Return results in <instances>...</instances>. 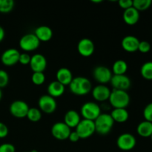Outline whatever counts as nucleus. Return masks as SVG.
<instances>
[{"mask_svg": "<svg viewBox=\"0 0 152 152\" xmlns=\"http://www.w3.org/2000/svg\"><path fill=\"white\" fill-rule=\"evenodd\" d=\"M4 36H5V32H4V28L1 26H0V42H2V40L4 39Z\"/></svg>", "mask_w": 152, "mask_h": 152, "instance_id": "nucleus-39", "label": "nucleus"}, {"mask_svg": "<svg viewBox=\"0 0 152 152\" xmlns=\"http://www.w3.org/2000/svg\"><path fill=\"white\" fill-rule=\"evenodd\" d=\"M140 40L136 37L132 35H129L125 37L121 42L122 48L126 51L129 53L138 50V46L140 44Z\"/></svg>", "mask_w": 152, "mask_h": 152, "instance_id": "nucleus-17", "label": "nucleus"}, {"mask_svg": "<svg viewBox=\"0 0 152 152\" xmlns=\"http://www.w3.org/2000/svg\"><path fill=\"white\" fill-rule=\"evenodd\" d=\"M20 53L16 48H9L4 50L1 56V62L7 67L13 66L19 62Z\"/></svg>", "mask_w": 152, "mask_h": 152, "instance_id": "nucleus-12", "label": "nucleus"}, {"mask_svg": "<svg viewBox=\"0 0 152 152\" xmlns=\"http://www.w3.org/2000/svg\"><path fill=\"white\" fill-rule=\"evenodd\" d=\"M113 120L119 123H123L129 118V111L126 108H114L111 114Z\"/></svg>", "mask_w": 152, "mask_h": 152, "instance_id": "nucleus-23", "label": "nucleus"}, {"mask_svg": "<svg viewBox=\"0 0 152 152\" xmlns=\"http://www.w3.org/2000/svg\"><path fill=\"white\" fill-rule=\"evenodd\" d=\"M137 144V140L133 134L124 133L120 134L117 140V145L120 150L125 151L133 149Z\"/></svg>", "mask_w": 152, "mask_h": 152, "instance_id": "nucleus-9", "label": "nucleus"}, {"mask_svg": "<svg viewBox=\"0 0 152 152\" xmlns=\"http://www.w3.org/2000/svg\"><path fill=\"white\" fill-rule=\"evenodd\" d=\"M113 74L111 70L106 66L99 65L93 71V77L94 80L100 85H105L110 83Z\"/></svg>", "mask_w": 152, "mask_h": 152, "instance_id": "nucleus-10", "label": "nucleus"}, {"mask_svg": "<svg viewBox=\"0 0 152 152\" xmlns=\"http://www.w3.org/2000/svg\"><path fill=\"white\" fill-rule=\"evenodd\" d=\"M92 96L94 99L99 102H105L109 99L111 91L109 88L105 85H98L92 88Z\"/></svg>", "mask_w": 152, "mask_h": 152, "instance_id": "nucleus-16", "label": "nucleus"}, {"mask_svg": "<svg viewBox=\"0 0 152 152\" xmlns=\"http://www.w3.org/2000/svg\"><path fill=\"white\" fill-rule=\"evenodd\" d=\"M71 131V129L64 122H58L54 123L51 127V134L53 137L59 140H65L68 139Z\"/></svg>", "mask_w": 152, "mask_h": 152, "instance_id": "nucleus-11", "label": "nucleus"}, {"mask_svg": "<svg viewBox=\"0 0 152 152\" xmlns=\"http://www.w3.org/2000/svg\"><path fill=\"white\" fill-rule=\"evenodd\" d=\"M141 76L146 80H152V61L145 62L140 68Z\"/></svg>", "mask_w": 152, "mask_h": 152, "instance_id": "nucleus-26", "label": "nucleus"}, {"mask_svg": "<svg viewBox=\"0 0 152 152\" xmlns=\"http://www.w3.org/2000/svg\"><path fill=\"white\" fill-rule=\"evenodd\" d=\"M36 37L41 42H48L53 37V31L51 28L46 25H41L36 28L34 32Z\"/></svg>", "mask_w": 152, "mask_h": 152, "instance_id": "nucleus-20", "label": "nucleus"}, {"mask_svg": "<svg viewBox=\"0 0 152 152\" xmlns=\"http://www.w3.org/2000/svg\"><path fill=\"white\" fill-rule=\"evenodd\" d=\"M8 128L4 123L0 122V139L5 138L8 135Z\"/></svg>", "mask_w": 152, "mask_h": 152, "instance_id": "nucleus-37", "label": "nucleus"}, {"mask_svg": "<svg viewBox=\"0 0 152 152\" xmlns=\"http://www.w3.org/2000/svg\"><path fill=\"white\" fill-rule=\"evenodd\" d=\"M137 132L142 137H151L152 135V123L146 120L141 122L137 127Z\"/></svg>", "mask_w": 152, "mask_h": 152, "instance_id": "nucleus-24", "label": "nucleus"}, {"mask_svg": "<svg viewBox=\"0 0 152 152\" xmlns=\"http://www.w3.org/2000/svg\"><path fill=\"white\" fill-rule=\"evenodd\" d=\"M151 141H152V135L151 136Z\"/></svg>", "mask_w": 152, "mask_h": 152, "instance_id": "nucleus-43", "label": "nucleus"}, {"mask_svg": "<svg viewBox=\"0 0 152 152\" xmlns=\"http://www.w3.org/2000/svg\"><path fill=\"white\" fill-rule=\"evenodd\" d=\"M56 81L65 86H69L74 77H73V74L71 70L67 68H61L56 71Z\"/></svg>", "mask_w": 152, "mask_h": 152, "instance_id": "nucleus-19", "label": "nucleus"}, {"mask_svg": "<svg viewBox=\"0 0 152 152\" xmlns=\"http://www.w3.org/2000/svg\"><path fill=\"white\" fill-rule=\"evenodd\" d=\"M65 86L55 80V81L51 82L48 86V94L55 99V98L62 96L65 93Z\"/></svg>", "mask_w": 152, "mask_h": 152, "instance_id": "nucleus-22", "label": "nucleus"}, {"mask_svg": "<svg viewBox=\"0 0 152 152\" xmlns=\"http://www.w3.org/2000/svg\"><path fill=\"white\" fill-rule=\"evenodd\" d=\"M39 109L47 114H53L56 109L57 103L53 97L48 94H44L39 97L38 100Z\"/></svg>", "mask_w": 152, "mask_h": 152, "instance_id": "nucleus-7", "label": "nucleus"}, {"mask_svg": "<svg viewBox=\"0 0 152 152\" xmlns=\"http://www.w3.org/2000/svg\"><path fill=\"white\" fill-rule=\"evenodd\" d=\"M92 2H94V3H100L101 1V0H97V1H95V0H93V1H91Z\"/></svg>", "mask_w": 152, "mask_h": 152, "instance_id": "nucleus-40", "label": "nucleus"}, {"mask_svg": "<svg viewBox=\"0 0 152 152\" xmlns=\"http://www.w3.org/2000/svg\"><path fill=\"white\" fill-rule=\"evenodd\" d=\"M123 21L128 25H134L140 19V12L134 7L125 10L123 14Z\"/></svg>", "mask_w": 152, "mask_h": 152, "instance_id": "nucleus-18", "label": "nucleus"}, {"mask_svg": "<svg viewBox=\"0 0 152 152\" xmlns=\"http://www.w3.org/2000/svg\"><path fill=\"white\" fill-rule=\"evenodd\" d=\"M108 101L114 108H126L130 103V96L126 91L113 89Z\"/></svg>", "mask_w": 152, "mask_h": 152, "instance_id": "nucleus-2", "label": "nucleus"}, {"mask_svg": "<svg viewBox=\"0 0 152 152\" xmlns=\"http://www.w3.org/2000/svg\"><path fill=\"white\" fill-rule=\"evenodd\" d=\"M151 48V44L147 41H140L139 46H138V50L142 53H146L150 51Z\"/></svg>", "mask_w": 152, "mask_h": 152, "instance_id": "nucleus-33", "label": "nucleus"}, {"mask_svg": "<svg viewBox=\"0 0 152 152\" xmlns=\"http://www.w3.org/2000/svg\"><path fill=\"white\" fill-rule=\"evenodd\" d=\"M31 56H30L28 53H20V56H19V62L22 65H29L30 62H31Z\"/></svg>", "mask_w": 152, "mask_h": 152, "instance_id": "nucleus-35", "label": "nucleus"}, {"mask_svg": "<svg viewBox=\"0 0 152 152\" xmlns=\"http://www.w3.org/2000/svg\"><path fill=\"white\" fill-rule=\"evenodd\" d=\"M95 45L92 40L88 38H83L80 40L77 45L78 53L84 57H89L94 53Z\"/></svg>", "mask_w": 152, "mask_h": 152, "instance_id": "nucleus-13", "label": "nucleus"}, {"mask_svg": "<svg viewBox=\"0 0 152 152\" xmlns=\"http://www.w3.org/2000/svg\"><path fill=\"white\" fill-rule=\"evenodd\" d=\"M0 152H16V148L11 143H3L0 145Z\"/></svg>", "mask_w": 152, "mask_h": 152, "instance_id": "nucleus-34", "label": "nucleus"}, {"mask_svg": "<svg viewBox=\"0 0 152 152\" xmlns=\"http://www.w3.org/2000/svg\"><path fill=\"white\" fill-rule=\"evenodd\" d=\"M113 89L126 91L131 87L132 82L130 78L126 74L124 75H113L110 81Z\"/></svg>", "mask_w": 152, "mask_h": 152, "instance_id": "nucleus-14", "label": "nucleus"}, {"mask_svg": "<svg viewBox=\"0 0 152 152\" xmlns=\"http://www.w3.org/2000/svg\"><path fill=\"white\" fill-rule=\"evenodd\" d=\"M29 65L34 72H44L47 68V59L41 53H37L31 56Z\"/></svg>", "mask_w": 152, "mask_h": 152, "instance_id": "nucleus-15", "label": "nucleus"}, {"mask_svg": "<svg viewBox=\"0 0 152 152\" xmlns=\"http://www.w3.org/2000/svg\"><path fill=\"white\" fill-rule=\"evenodd\" d=\"M118 4L122 9H124V10L133 7V1L132 0H120L118 1Z\"/></svg>", "mask_w": 152, "mask_h": 152, "instance_id": "nucleus-36", "label": "nucleus"}, {"mask_svg": "<svg viewBox=\"0 0 152 152\" xmlns=\"http://www.w3.org/2000/svg\"><path fill=\"white\" fill-rule=\"evenodd\" d=\"M30 107L23 100H15L10 105L9 111L10 114L16 118H24L27 117Z\"/></svg>", "mask_w": 152, "mask_h": 152, "instance_id": "nucleus-8", "label": "nucleus"}, {"mask_svg": "<svg viewBox=\"0 0 152 152\" xmlns=\"http://www.w3.org/2000/svg\"><path fill=\"white\" fill-rule=\"evenodd\" d=\"M30 152H38V151H37V150H32V151H30Z\"/></svg>", "mask_w": 152, "mask_h": 152, "instance_id": "nucleus-42", "label": "nucleus"}, {"mask_svg": "<svg viewBox=\"0 0 152 152\" xmlns=\"http://www.w3.org/2000/svg\"><path fill=\"white\" fill-rule=\"evenodd\" d=\"M80 113L85 120L94 121L101 114V108L96 102H87L82 105Z\"/></svg>", "mask_w": 152, "mask_h": 152, "instance_id": "nucleus-4", "label": "nucleus"}, {"mask_svg": "<svg viewBox=\"0 0 152 152\" xmlns=\"http://www.w3.org/2000/svg\"><path fill=\"white\" fill-rule=\"evenodd\" d=\"M26 117L30 121L37 123L42 119V111L39 108H30Z\"/></svg>", "mask_w": 152, "mask_h": 152, "instance_id": "nucleus-27", "label": "nucleus"}, {"mask_svg": "<svg viewBox=\"0 0 152 152\" xmlns=\"http://www.w3.org/2000/svg\"><path fill=\"white\" fill-rule=\"evenodd\" d=\"M128 70V64L123 59H118L113 64L112 71L114 75H124Z\"/></svg>", "mask_w": 152, "mask_h": 152, "instance_id": "nucleus-25", "label": "nucleus"}, {"mask_svg": "<svg viewBox=\"0 0 152 152\" xmlns=\"http://www.w3.org/2000/svg\"><path fill=\"white\" fill-rule=\"evenodd\" d=\"M151 0H134L133 7L138 11H143L151 7Z\"/></svg>", "mask_w": 152, "mask_h": 152, "instance_id": "nucleus-28", "label": "nucleus"}, {"mask_svg": "<svg viewBox=\"0 0 152 152\" xmlns=\"http://www.w3.org/2000/svg\"><path fill=\"white\" fill-rule=\"evenodd\" d=\"M68 140H69L71 142H77V141L80 140V137H79L78 134L76 132V131H74V132H71L69 137H68Z\"/></svg>", "mask_w": 152, "mask_h": 152, "instance_id": "nucleus-38", "label": "nucleus"}, {"mask_svg": "<svg viewBox=\"0 0 152 152\" xmlns=\"http://www.w3.org/2000/svg\"><path fill=\"white\" fill-rule=\"evenodd\" d=\"M71 93L77 96H85L92 90L90 80L85 77H77L74 78L69 85Z\"/></svg>", "mask_w": 152, "mask_h": 152, "instance_id": "nucleus-1", "label": "nucleus"}, {"mask_svg": "<svg viewBox=\"0 0 152 152\" xmlns=\"http://www.w3.org/2000/svg\"><path fill=\"white\" fill-rule=\"evenodd\" d=\"M143 117L145 120L152 123V102L145 107L143 110Z\"/></svg>", "mask_w": 152, "mask_h": 152, "instance_id": "nucleus-32", "label": "nucleus"}, {"mask_svg": "<svg viewBox=\"0 0 152 152\" xmlns=\"http://www.w3.org/2000/svg\"><path fill=\"white\" fill-rule=\"evenodd\" d=\"M9 83V75L4 70L0 69V88L6 87Z\"/></svg>", "mask_w": 152, "mask_h": 152, "instance_id": "nucleus-31", "label": "nucleus"}, {"mask_svg": "<svg viewBox=\"0 0 152 152\" xmlns=\"http://www.w3.org/2000/svg\"><path fill=\"white\" fill-rule=\"evenodd\" d=\"M31 81L36 86H42L45 81L44 72H34L31 76Z\"/></svg>", "mask_w": 152, "mask_h": 152, "instance_id": "nucleus-30", "label": "nucleus"}, {"mask_svg": "<svg viewBox=\"0 0 152 152\" xmlns=\"http://www.w3.org/2000/svg\"><path fill=\"white\" fill-rule=\"evenodd\" d=\"M19 47L25 52H31L37 50L40 45V41L34 34H27L21 37Z\"/></svg>", "mask_w": 152, "mask_h": 152, "instance_id": "nucleus-5", "label": "nucleus"}, {"mask_svg": "<svg viewBox=\"0 0 152 152\" xmlns=\"http://www.w3.org/2000/svg\"><path fill=\"white\" fill-rule=\"evenodd\" d=\"M76 132L80 139H87L95 133L94 122L83 119L76 127Z\"/></svg>", "mask_w": 152, "mask_h": 152, "instance_id": "nucleus-6", "label": "nucleus"}, {"mask_svg": "<svg viewBox=\"0 0 152 152\" xmlns=\"http://www.w3.org/2000/svg\"><path fill=\"white\" fill-rule=\"evenodd\" d=\"M95 132L101 135H106L111 132L114 126V121L111 114L101 113L100 115L94 120Z\"/></svg>", "mask_w": 152, "mask_h": 152, "instance_id": "nucleus-3", "label": "nucleus"}, {"mask_svg": "<svg viewBox=\"0 0 152 152\" xmlns=\"http://www.w3.org/2000/svg\"><path fill=\"white\" fill-rule=\"evenodd\" d=\"M1 97H2V91H1V89L0 88V101H1Z\"/></svg>", "mask_w": 152, "mask_h": 152, "instance_id": "nucleus-41", "label": "nucleus"}, {"mask_svg": "<svg viewBox=\"0 0 152 152\" xmlns=\"http://www.w3.org/2000/svg\"><path fill=\"white\" fill-rule=\"evenodd\" d=\"M14 7V1L13 0H0V13H8L12 11Z\"/></svg>", "mask_w": 152, "mask_h": 152, "instance_id": "nucleus-29", "label": "nucleus"}, {"mask_svg": "<svg viewBox=\"0 0 152 152\" xmlns=\"http://www.w3.org/2000/svg\"><path fill=\"white\" fill-rule=\"evenodd\" d=\"M80 121H81L80 115L77 111L74 110H69L65 113L64 116V123H65L70 129L73 128L76 129Z\"/></svg>", "mask_w": 152, "mask_h": 152, "instance_id": "nucleus-21", "label": "nucleus"}]
</instances>
